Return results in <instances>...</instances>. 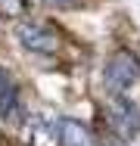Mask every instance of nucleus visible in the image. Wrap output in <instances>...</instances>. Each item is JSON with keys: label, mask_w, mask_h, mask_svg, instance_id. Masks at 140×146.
<instances>
[{"label": "nucleus", "mask_w": 140, "mask_h": 146, "mask_svg": "<svg viewBox=\"0 0 140 146\" xmlns=\"http://www.w3.org/2000/svg\"><path fill=\"white\" fill-rule=\"evenodd\" d=\"M16 37L19 44L25 47L28 53H37V56H53L59 50V34L56 28H50L47 22H37V19H25L16 25Z\"/></svg>", "instance_id": "7ed1b4c3"}, {"label": "nucleus", "mask_w": 140, "mask_h": 146, "mask_svg": "<svg viewBox=\"0 0 140 146\" xmlns=\"http://www.w3.org/2000/svg\"><path fill=\"white\" fill-rule=\"evenodd\" d=\"M47 3H50V6H72L75 0H47Z\"/></svg>", "instance_id": "0eeeda50"}, {"label": "nucleus", "mask_w": 140, "mask_h": 146, "mask_svg": "<svg viewBox=\"0 0 140 146\" xmlns=\"http://www.w3.org/2000/svg\"><path fill=\"white\" fill-rule=\"evenodd\" d=\"M56 140H59V146H97L93 131L81 118H72V115L56 121Z\"/></svg>", "instance_id": "20e7f679"}, {"label": "nucleus", "mask_w": 140, "mask_h": 146, "mask_svg": "<svg viewBox=\"0 0 140 146\" xmlns=\"http://www.w3.org/2000/svg\"><path fill=\"white\" fill-rule=\"evenodd\" d=\"M25 13H28L25 0H0V16H6V19H22Z\"/></svg>", "instance_id": "423d86ee"}, {"label": "nucleus", "mask_w": 140, "mask_h": 146, "mask_svg": "<svg viewBox=\"0 0 140 146\" xmlns=\"http://www.w3.org/2000/svg\"><path fill=\"white\" fill-rule=\"evenodd\" d=\"M140 81V56L128 47H118L115 53H109L106 68H103V84L109 93H125L128 87H134Z\"/></svg>", "instance_id": "f257e3e1"}, {"label": "nucleus", "mask_w": 140, "mask_h": 146, "mask_svg": "<svg viewBox=\"0 0 140 146\" xmlns=\"http://www.w3.org/2000/svg\"><path fill=\"white\" fill-rule=\"evenodd\" d=\"M106 121H109L112 134H115L121 143H131V140L140 134V106L131 103L125 93H109Z\"/></svg>", "instance_id": "f03ea898"}, {"label": "nucleus", "mask_w": 140, "mask_h": 146, "mask_svg": "<svg viewBox=\"0 0 140 146\" xmlns=\"http://www.w3.org/2000/svg\"><path fill=\"white\" fill-rule=\"evenodd\" d=\"M22 118V100L16 81L0 68V121H19Z\"/></svg>", "instance_id": "39448f33"}]
</instances>
